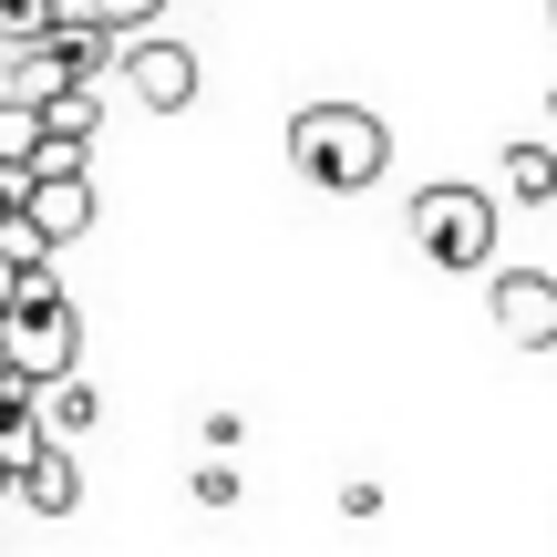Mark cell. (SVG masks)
I'll list each match as a JSON object with an SVG mask.
<instances>
[{
	"mask_svg": "<svg viewBox=\"0 0 557 557\" xmlns=\"http://www.w3.org/2000/svg\"><path fill=\"white\" fill-rule=\"evenodd\" d=\"M289 165L310 186H331V197H361V186H382V165H393V135H382V114H361V103H299L289 114Z\"/></svg>",
	"mask_w": 557,
	"mask_h": 557,
	"instance_id": "cell-1",
	"label": "cell"
},
{
	"mask_svg": "<svg viewBox=\"0 0 557 557\" xmlns=\"http://www.w3.org/2000/svg\"><path fill=\"white\" fill-rule=\"evenodd\" d=\"M413 248L434 269H485L496 259V197L485 186H423L413 197Z\"/></svg>",
	"mask_w": 557,
	"mask_h": 557,
	"instance_id": "cell-2",
	"label": "cell"
},
{
	"mask_svg": "<svg viewBox=\"0 0 557 557\" xmlns=\"http://www.w3.org/2000/svg\"><path fill=\"white\" fill-rule=\"evenodd\" d=\"M83 361V320H73V299H52V310H0V372L11 382H62Z\"/></svg>",
	"mask_w": 557,
	"mask_h": 557,
	"instance_id": "cell-3",
	"label": "cell"
},
{
	"mask_svg": "<svg viewBox=\"0 0 557 557\" xmlns=\"http://www.w3.org/2000/svg\"><path fill=\"white\" fill-rule=\"evenodd\" d=\"M124 83H135L145 114H186V103H197V52L165 41V32H145V41H124Z\"/></svg>",
	"mask_w": 557,
	"mask_h": 557,
	"instance_id": "cell-4",
	"label": "cell"
},
{
	"mask_svg": "<svg viewBox=\"0 0 557 557\" xmlns=\"http://www.w3.org/2000/svg\"><path fill=\"white\" fill-rule=\"evenodd\" d=\"M496 331L517 351H557V278L547 269H496Z\"/></svg>",
	"mask_w": 557,
	"mask_h": 557,
	"instance_id": "cell-5",
	"label": "cell"
},
{
	"mask_svg": "<svg viewBox=\"0 0 557 557\" xmlns=\"http://www.w3.org/2000/svg\"><path fill=\"white\" fill-rule=\"evenodd\" d=\"M21 227H32L41 248H73L83 227H94V176H32V197H21Z\"/></svg>",
	"mask_w": 557,
	"mask_h": 557,
	"instance_id": "cell-6",
	"label": "cell"
},
{
	"mask_svg": "<svg viewBox=\"0 0 557 557\" xmlns=\"http://www.w3.org/2000/svg\"><path fill=\"white\" fill-rule=\"evenodd\" d=\"M32 423H41V444H62V455H73V444L103 423V393H94L83 372H62V382H41V393H32Z\"/></svg>",
	"mask_w": 557,
	"mask_h": 557,
	"instance_id": "cell-7",
	"label": "cell"
},
{
	"mask_svg": "<svg viewBox=\"0 0 557 557\" xmlns=\"http://www.w3.org/2000/svg\"><path fill=\"white\" fill-rule=\"evenodd\" d=\"M52 94H73V62H62V41H32V52H0V103H52Z\"/></svg>",
	"mask_w": 557,
	"mask_h": 557,
	"instance_id": "cell-8",
	"label": "cell"
},
{
	"mask_svg": "<svg viewBox=\"0 0 557 557\" xmlns=\"http://www.w3.org/2000/svg\"><path fill=\"white\" fill-rule=\"evenodd\" d=\"M11 496L32 506V517H73V506H83V465L62 455V444H41V455L11 475Z\"/></svg>",
	"mask_w": 557,
	"mask_h": 557,
	"instance_id": "cell-9",
	"label": "cell"
},
{
	"mask_svg": "<svg viewBox=\"0 0 557 557\" xmlns=\"http://www.w3.org/2000/svg\"><path fill=\"white\" fill-rule=\"evenodd\" d=\"M94 124H103L94 83H73V94H52V103H41V145H83V156H94Z\"/></svg>",
	"mask_w": 557,
	"mask_h": 557,
	"instance_id": "cell-10",
	"label": "cell"
},
{
	"mask_svg": "<svg viewBox=\"0 0 557 557\" xmlns=\"http://www.w3.org/2000/svg\"><path fill=\"white\" fill-rule=\"evenodd\" d=\"M506 197H527V207H547V197H557V145H537V135L506 145Z\"/></svg>",
	"mask_w": 557,
	"mask_h": 557,
	"instance_id": "cell-11",
	"label": "cell"
},
{
	"mask_svg": "<svg viewBox=\"0 0 557 557\" xmlns=\"http://www.w3.org/2000/svg\"><path fill=\"white\" fill-rule=\"evenodd\" d=\"M32 156H41V114H32V103H0V165L32 176Z\"/></svg>",
	"mask_w": 557,
	"mask_h": 557,
	"instance_id": "cell-12",
	"label": "cell"
},
{
	"mask_svg": "<svg viewBox=\"0 0 557 557\" xmlns=\"http://www.w3.org/2000/svg\"><path fill=\"white\" fill-rule=\"evenodd\" d=\"M197 506H238V465H197Z\"/></svg>",
	"mask_w": 557,
	"mask_h": 557,
	"instance_id": "cell-13",
	"label": "cell"
},
{
	"mask_svg": "<svg viewBox=\"0 0 557 557\" xmlns=\"http://www.w3.org/2000/svg\"><path fill=\"white\" fill-rule=\"evenodd\" d=\"M21 197H32V176H21V165H0V227L21 218Z\"/></svg>",
	"mask_w": 557,
	"mask_h": 557,
	"instance_id": "cell-14",
	"label": "cell"
},
{
	"mask_svg": "<svg viewBox=\"0 0 557 557\" xmlns=\"http://www.w3.org/2000/svg\"><path fill=\"white\" fill-rule=\"evenodd\" d=\"M11 278H21V269H11V259H0V310H11Z\"/></svg>",
	"mask_w": 557,
	"mask_h": 557,
	"instance_id": "cell-15",
	"label": "cell"
},
{
	"mask_svg": "<svg viewBox=\"0 0 557 557\" xmlns=\"http://www.w3.org/2000/svg\"><path fill=\"white\" fill-rule=\"evenodd\" d=\"M547 124H557V94H547Z\"/></svg>",
	"mask_w": 557,
	"mask_h": 557,
	"instance_id": "cell-16",
	"label": "cell"
},
{
	"mask_svg": "<svg viewBox=\"0 0 557 557\" xmlns=\"http://www.w3.org/2000/svg\"><path fill=\"white\" fill-rule=\"evenodd\" d=\"M0 506H11V485H0Z\"/></svg>",
	"mask_w": 557,
	"mask_h": 557,
	"instance_id": "cell-17",
	"label": "cell"
},
{
	"mask_svg": "<svg viewBox=\"0 0 557 557\" xmlns=\"http://www.w3.org/2000/svg\"><path fill=\"white\" fill-rule=\"evenodd\" d=\"M0 11H11V0H0Z\"/></svg>",
	"mask_w": 557,
	"mask_h": 557,
	"instance_id": "cell-18",
	"label": "cell"
},
{
	"mask_svg": "<svg viewBox=\"0 0 557 557\" xmlns=\"http://www.w3.org/2000/svg\"><path fill=\"white\" fill-rule=\"evenodd\" d=\"M547 11H557V0H547Z\"/></svg>",
	"mask_w": 557,
	"mask_h": 557,
	"instance_id": "cell-19",
	"label": "cell"
}]
</instances>
